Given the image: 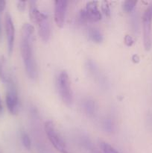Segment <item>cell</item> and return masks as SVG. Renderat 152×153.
Listing matches in <instances>:
<instances>
[{
    "instance_id": "1",
    "label": "cell",
    "mask_w": 152,
    "mask_h": 153,
    "mask_svg": "<svg viewBox=\"0 0 152 153\" xmlns=\"http://www.w3.org/2000/svg\"><path fill=\"white\" fill-rule=\"evenodd\" d=\"M34 28L29 23H25L22 28L20 52L25 66V72L29 79L35 80L38 76V70L34 54Z\"/></svg>"
},
{
    "instance_id": "2",
    "label": "cell",
    "mask_w": 152,
    "mask_h": 153,
    "mask_svg": "<svg viewBox=\"0 0 152 153\" xmlns=\"http://www.w3.org/2000/svg\"><path fill=\"white\" fill-rule=\"evenodd\" d=\"M29 11L31 21L37 25L39 36L43 42L46 43L51 37V25L48 16L39 10L34 1L30 2Z\"/></svg>"
},
{
    "instance_id": "3",
    "label": "cell",
    "mask_w": 152,
    "mask_h": 153,
    "mask_svg": "<svg viewBox=\"0 0 152 153\" xmlns=\"http://www.w3.org/2000/svg\"><path fill=\"white\" fill-rule=\"evenodd\" d=\"M57 89L62 101L70 106L73 102V93L69 76L66 71H61L57 78Z\"/></svg>"
},
{
    "instance_id": "4",
    "label": "cell",
    "mask_w": 152,
    "mask_h": 153,
    "mask_svg": "<svg viewBox=\"0 0 152 153\" xmlns=\"http://www.w3.org/2000/svg\"><path fill=\"white\" fill-rule=\"evenodd\" d=\"M44 129L48 139L57 151L61 153H69L65 142L58 132L52 121L49 120L45 123Z\"/></svg>"
},
{
    "instance_id": "5",
    "label": "cell",
    "mask_w": 152,
    "mask_h": 153,
    "mask_svg": "<svg viewBox=\"0 0 152 153\" xmlns=\"http://www.w3.org/2000/svg\"><path fill=\"white\" fill-rule=\"evenodd\" d=\"M6 85L7 87L5 98L6 105H7L9 112L11 114L16 115L17 114L19 108V97H18L16 85H15L13 80L10 81Z\"/></svg>"
},
{
    "instance_id": "6",
    "label": "cell",
    "mask_w": 152,
    "mask_h": 153,
    "mask_svg": "<svg viewBox=\"0 0 152 153\" xmlns=\"http://www.w3.org/2000/svg\"><path fill=\"white\" fill-rule=\"evenodd\" d=\"M101 16L98 1H89L85 8L80 11V19L83 22H98L101 19Z\"/></svg>"
},
{
    "instance_id": "7",
    "label": "cell",
    "mask_w": 152,
    "mask_h": 153,
    "mask_svg": "<svg viewBox=\"0 0 152 153\" xmlns=\"http://www.w3.org/2000/svg\"><path fill=\"white\" fill-rule=\"evenodd\" d=\"M143 41L146 50L151 48V22H152V4L146 9L143 15Z\"/></svg>"
},
{
    "instance_id": "8",
    "label": "cell",
    "mask_w": 152,
    "mask_h": 153,
    "mask_svg": "<svg viewBox=\"0 0 152 153\" xmlns=\"http://www.w3.org/2000/svg\"><path fill=\"white\" fill-rule=\"evenodd\" d=\"M67 1L64 0H58L55 2V24L58 28H62L64 26L66 14L67 10Z\"/></svg>"
},
{
    "instance_id": "9",
    "label": "cell",
    "mask_w": 152,
    "mask_h": 153,
    "mask_svg": "<svg viewBox=\"0 0 152 153\" xmlns=\"http://www.w3.org/2000/svg\"><path fill=\"white\" fill-rule=\"evenodd\" d=\"M4 27H5L6 36H7V51L9 55H11L13 50L15 40V27L13 25V22L12 20L11 16L9 13L5 15L4 19Z\"/></svg>"
},
{
    "instance_id": "10",
    "label": "cell",
    "mask_w": 152,
    "mask_h": 153,
    "mask_svg": "<svg viewBox=\"0 0 152 153\" xmlns=\"http://www.w3.org/2000/svg\"><path fill=\"white\" fill-rule=\"evenodd\" d=\"M86 67H87V70H89V73L95 79V81L98 85H101V86H105L107 85L105 77L103 76V74L101 73L98 67L95 64V63L94 61H91V60L87 61Z\"/></svg>"
},
{
    "instance_id": "11",
    "label": "cell",
    "mask_w": 152,
    "mask_h": 153,
    "mask_svg": "<svg viewBox=\"0 0 152 153\" xmlns=\"http://www.w3.org/2000/svg\"><path fill=\"white\" fill-rule=\"evenodd\" d=\"M82 108L84 113L89 117H93L98 113V104L92 98L85 99L82 102Z\"/></svg>"
},
{
    "instance_id": "12",
    "label": "cell",
    "mask_w": 152,
    "mask_h": 153,
    "mask_svg": "<svg viewBox=\"0 0 152 153\" xmlns=\"http://www.w3.org/2000/svg\"><path fill=\"white\" fill-rule=\"evenodd\" d=\"M0 80L6 85L13 80L7 68V64L4 56H0Z\"/></svg>"
},
{
    "instance_id": "13",
    "label": "cell",
    "mask_w": 152,
    "mask_h": 153,
    "mask_svg": "<svg viewBox=\"0 0 152 153\" xmlns=\"http://www.w3.org/2000/svg\"><path fill=\"white\" fill-rule=\"evenodd\" d=\"M88 37L95 43H101L104 40V37L101 31L95 28H89L88 31Z\"/></svg>"
},
{
    "instance_id": "14",
    "label": "cell",
    "mask_w": 152,
    "mask_h": 153,
    "mask_svg": "<svg viewBox=\"0 0 152 153\" xmlns=\"http://www.w3.org/2000/svg\"><path fill=\"white\" fill-rule=\"evenodd\" d=\"M101 126H102L103 129L104 131L107 133H113L116 129V126H115L114 121L111 117H105L102 120V123H101Z\"/></svg>"
},
{
    "instance_id": "15",
    "label": "cell",
    "mask_w": 152,
    "mask_h": 153,
    "mask_svg": "<svg viewBox=\"0 0 152 153\" xmlns=\"http://www.w3.org/2000/svg\"><path fill=\"white\" fill-rule=\"evenodd\" d=\"M99 147L102 153H119L112 145L105 141L100 142Z\"/></svg>"
},
{
    "instance_id": "16",
    "label": "cell",
    "mask_w": 152,
    "mask_h": 153,
    "mask_svg": "<svg viewBox=\"0 0 152 153\" xmlns=\"http://www.w3.org/2000/svg\"><path fill=\"white\" fill-rule=\"evenodd\" d=\"M83 145L85 146V148L88 149L90 153H102L101 150L97 149L95 146L92 143L89 138H83Z\"/></svg>"
},
{
    "instance_id": "17",
    "label": "cell",
    "mask_w": 152,
    "mask_h": 153,
    "mask_svg": "<svg viewBox=\"0 0 152 153\" xmlns=\"http://www.w3.org/2000/svg\"><path fill=\"white\" fill-rule=\"evenodd\" d=\"M21 140L24 147L28 150H30L31 148V140L28 134L25 131H22L21 134Z\"/></svg>"
},
{
    "instance_id": "18",
    "label": "cell",
    "mask_w": 152,
    "mask_h": 153,
    "mask_svg": "<svg viewBox=\"0 0 152 153\" xmlns=\"http://www.w3.org/2000/svg\"><path fill=\"white\" fill-rule=\"evenodd\" d=\"M137 1H126L123 3V10L126 13H131L135 8Z\"/></svg>"
},
{
    "instance_id": "19",
    "label": "cell",
    "mask_w": 152,
    "mask_h": 153,
    "mask_svg": "<svg viewBox=\"0 0 152 153\" xmlns=\"http://www.w3.org/2000/svg\"><path fill=\"white\" fill-rule=\"evenodd\" d=\"M101 8H102L103 12H104L105 14H108L110 13V7H109L108 4H107V2L106 1H104L102 3V6H101Z\"/></svg>"
},
{
    "instance_id": "20",
    "label": "cell",
    "mask_w": 152,
    "mask_h": 153,
    "mask_svg": "<svg viewBox=\"0 0 152 153\" xmlns=\"http://www.w3.org/2000/svg\"><path fill=\"white\" fill-rule=\"evenodd\" d=\"M17 7L19 10L23 11L25 8V2L24 1H18L17 2Z\"/></svg>"
},
{
    "instance_id": "21",
    "label": "cell",
    "mask_w": 152,
    "mask_h": 153,
    "mask_svg": "<svg viewBox=\"0 0 152 153\" xmlns=\"http://www.w3.org/2000/svg\"><path fill=\"white\" fill-rule=\"evenodd\" d=\"M5 5H6V1H3V0H0V13L2 12L3 10H4V8H5Z\"/></svg>"
},
{
    "instance_id": "22",
    "label": "cell",
    "mask_w": 152,
    "mask_h": 153,
    "mask_svg": "<svg viewBox=\"0 0 152 153\" xmlns=\"http://www.w3.org/2000/svg\"><path fill=\"white\" fill-rule=\"evenodd\" d=\"M3 113V105H2V102H1V100L0 98V115L2 114Z\"/></svg>"
},
{
    "instance_id": "23",
    "label": "cell",
    "mask_w": 152,
    "mask_h": 153,
    "mask_svg": "<svg viewBox=\"0 0 152 153\" xmlns=\"http://www.w3.org/2000/svg\"><path fill=\"white\" fill-rule=\"evenodd\" d=\"M1 39V19H0V40Z\"/></svg>"
}]
</instances>
